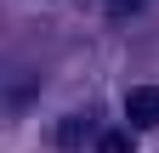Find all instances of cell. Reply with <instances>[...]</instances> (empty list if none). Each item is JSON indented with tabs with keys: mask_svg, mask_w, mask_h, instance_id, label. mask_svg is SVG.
<instances>
[{
	"mask_svg": "<svg viewBox=\"0 0 159 153\" xmlns=\"http://www.w3.org/2000/svg\"><path fill=\"white\" fill-rule=\"evenodd\" d=\"M97 153H131V136L125 130H102L97 136Z\"/></svg>",
	"mask_w": 159,
	"mask_h": 153,
	"instance_id": "3",
	"label": "cell"
},
{
	"mask_svg": "<svg viewBox=\"0 0 159 153\" xmlns=\"http://www.w3.org/2000/svg\"><path fill=\"white\" fill-rule=\"evenodd\" d=\"M85 136H91V125H85V119H63V125H57V142H63V147L85 142Z\"/></svg>",
	"mask_w": 159,
	"mask_h": 153,
	"instance_id": "2",
	"label": "cell"
},
{
	"mask_svg": "<svg viewBox=\"0 0 159 153\" xmlns=\"http://www.w3.org/2000/svg\"><path fill=\"white\" fill-rule=\"evenodd\" d=\"M125 119L136 130H153L159 125V85H131L125 91Z\"/></svg>",
	"mask_w": 159,
	"mask_h": 153,
	"instance_id": "1",
	"label": "cell"
},
{
	"mask_svg": "<svg viewBox=\"0 0 159 153\" xmlns=\"http://www.w3.org/2000/svg\"><path fill=\"white\" fill-rule=\"evenodd\" d=\"M108 6H119V11H131V6H142V0H108Z\"/></svg>",
	"mask_w": 159,
	"mask_h": 153,
	"instance_id": "4",
	"label": "cell"
}]
</instances>
